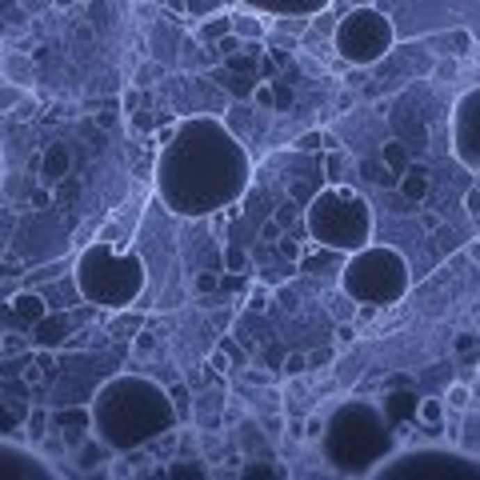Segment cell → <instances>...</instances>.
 <instances>
[{"mask_svg":"<svg viewBox=\"0 0 480 480\" xmlns=\"http://www.w3.org/2000/svg\"><path fill=\"white\" fill-rule=\"evenodd\" d=\"M176 408L168 404V392L148 381H136V404H120V397L104 388L100 408H93V424H100V440L116 452L144 448L152 436L173 429Z\"/></svg>","mask_w":480,"mask_h":480,"instance_id":"cell-1","label":"cell"},{"mask_svg":"<svg viewBox=\"0 0 480 480\" xmlns=\"http://www.w3.org/2000/svg\"><path fill=\"white\" fill-rule=\"evenodd\" d=\"M308 237L333 248V253H356L365 248L368 237H372V212H368V200L352 189H328L312 196L308 205Z\"/></svg>","mask_w":480,"mask_h":480,"instance_id":"cell-2","label":"cell"},{"mask_svg":"<svg viewBox=\"0 0 480 480\" xmlns=\"http://www.w3.org/2000/svg\"><path fill=\"white\" fill-rule=\"evenodd\" d=\"M80 296L100 308H128L144 288V264L132 253H116L109 244H96L77 264Z\"/></svg>","mask_w":480,"mask_h":480,"instance_id":"cell-3","label":"cell"},{"mask_svg":"<svg viewBox=\"0 0 480 480\" xmlns=\"http://www.w3.org/2000/svg\"><path fill=\"white\" fill-rule=\"evenodd\" d=\"M340 288L356 304H397L408 292V264L392 248H356L352 260L340 269Z\"/></svg>","mask_w":480,"mask_h":480,"instance_id":"cell-4","label":"cell"},{"mask_svg":"<svg viewBox=\"0 0 480 480\" xmlns=\"http://www.w3.org/2000/svg\"><path fill=\"white\" fill-rule=\"evenodd\" d=\"M392 20L381 8H352L349 16L336 20L333 45L340 52V61L349 64H376L392 48Z\"/></svg>","mask_w":480,"mask_h":480,"instance_id":"cell-5","label":"cell"},{"mask_svg":"<svg viewBox=\"0 0 480 480\" xmlns=\"http://www.w3.org/2000/svg\"><path fill=\"white\" fill-rule=\"evenodd\" d=\"M456 157L480 168V88L456 104Z\"/></svg>","mask_w":480,"mask_h":480,"instance_id":"cell-6","label":"cell"},{"mask_svg":"<svg viewBox=\"0 0 480 480\" xmlns=\"http://www.w3.org/2000/svg\"><path fill=\"white\" fill-rule=\"evenodd\" d=\"M8 304H13V317L24 320V324H36V320L48 317V301H45V292H36V288H20Z\"/></svg>","mask_w":480,"mask_h":480,"instance_id":"cell-7","label":"cell"},{"mask_svg":"<svg viewBox=\"0 0 480 480\" xmlns=\"http://www.w3.org/2000/svg\"><path fill=\"white\" fill-rule=\"evenodd\" d=\"M397 189H400V196L408 200V205H420L424 196H429V189H432V180H429V173L424 168H416V164H408L404 173H400V180H397Z\"/></svg>","mask_w":480,"mask_h":480,"instance_id":"cell-8","label":"cell"},{"mask_svg":"<svg viewBox=\"0 0 480 480\" xmlns=\"http://www.w3.org/2000/svg\"><path fill=\"white\" fill-rule=\"evenodd\" d=\"M68 164H72L68 148H64V144H48L45 157H40V176H45L48 184H56L61 176H68Z\"/></svg>","mask_w":480,"mask_h":480,"instance_id":"cell-9","label":"cell"},{"mask_svg":"<svg viewBox=\"0 0 480 480\" xmlns=\"http://www.w3.org/2000/svg\"><path fill=\"white\" fill-rule=\"evenodd\" d=\"M0 77L8 80V84H16V88H24V84H32V61L24 52H8L0 61Z\"/></svg>","mask_w":480,"mask_h":480,"instance_id":"cell-10","label":"cell"},{"mask_svg":"<svg viewBox=\"0 0 480 480\" xmlns=\"http://www.w3.org/2000/svg\"><path fill=\"white\" fill-rule=\"evenodd\" d=\"M36 328H40V336H36V344H40V349H56V344H64V340H68V333H72V324H68L64 317L36 320Z\"/></svg>","mask_w":480,"mask_h":480,"instance_id":"cell-11","label":"cell"},{"mask_svg":"<svg viewBox=\"0 0 480 480\" xmlns=\"http://www.w3.org/2000/svg\"><path fill=\"white\" fill-rule=\"evenodd\" d=\"M232 16V36H240V40H260L264 36V20L256 13H228Z\"/></svg>","mask_w":480,"mask_h":480,"instance_id":"cell-12","label":"cell"},{"mask_svg":"<svg viewBox=\"0 0 480 480\" xmlns=\"http://www.w3.org/2000/svg\"><path fill=\"white\" fill-rule=\"evenodd\" d=\"M148 448H152V456H157L160 464H168L176 456V448H180V432L164 429L160 436H152V440H148Z\"/></svg>","mask_w":480,"mask_h":480,"instance_id":"cell-13","label":"cell"},{"mask_svg":"<svg viewBox=\"0 0 480 480\" xmlns=\"http://www.w3.org/2000/svg\"><path fill=\"white\" fill-rule=\"evenodd\" d=\"M228 32H232V16L212 13V16H205V24L196 29V36H200V40H221V36H228Z\"/></svg>","mask_w":480,"mask_h":480,"instance_id":"cell-14","label":"cell"},{"mask_svg":"<svg viewBox=\"0 0 480 480\" xmlns=\"http://www.w3.org/2000/svg\"><path fill=\"white\" fill-rule=\"evenodd\" d=\"M416 420H420V424H429V429L436 432V429H440V420H445V400H436V397L416 400Z\"/></svg>","mask_w":480,"mask_h":480,"instance_id":"cell-15","label":"cell"},{"mask_svg":"<svg viewBox=\"0 0 480 480\" xmlns=\"http://www.w3.org/2000/svg\"><path fill=\"white\" fill-rule=\"evenodd\" d=\"M48 424H52V413H48V408H32L29 420H24V432H29L32 445H40L48 436Z\"/></svg>","mask_w":480,"mask_h":480,"instance_id":"cell-16","label":"cell"},{"mask_svg":"<svg viewBox=\"0 0 480 480\" xmlns=\"http://www.w3.org/2000/svg\"><path fill=\"white\" fill-rule=\"evenodd\" d=\"M360 173H365V180H372V184H384V189H392V184L400 180V176L392 173L384 160H365V164H360Z\"/></svg>","mask_w":480,"mask_h":480,"instance_id":"cell-17","label":"cell"},{"mask_svg":"<svg viewBox=\"0 0 480 480\" xmlns=\"http://www.w3.org/2000/svg\"><path fill=\"white\" fill-rule=\"evenodd\" d=\"M29 340L20 333H0V360H8V356H29Z\"/></svg>","mask_w":480,"mask_h":480,"instance_id":"cell-18","label":"cell"},{"mask_svg":"<svg viewBox=\"0 0 480 480\" xmlns=\"http://www.w3.org/2000/svg\"><path fill=\"white\" fill-rule=\"evenodd\" d=\"M381 160H384V164H388V168H392L397 176L404 173V168H408V152H404V144H397V141H392V144H384Z\"/></svg>","mask_w":480,"mask_h":480,"instance_id":"cell-19","label":"cell"},{"mask_svg":"<svg viewBox=\"0 0 480 480\" xmlns=\"http://www.w3.org/2000/svg\"><path fill=\"white\" fill-rule=\"evenodd\" d=\"M416 416V397L413 392H397V397H388V416L392 420H400V416Z\"/></svg>","mask_w":480,"mask_h":480,"instance_id":"cell-20","label":"cell"},{"mask_svg":"<svg viewBox=\"0 0 480 480\" xmlns=\"http://www.w3.org/2000/svg\"><path fill=\"white\" fill-rule=\"evenodd\" d=\"M173 468H164V477H208V468H200V461H180V456H173Z\"/></svg>","mask_w":480,"mask_h":480,"instance_id":"cell-21","label":"cell"},{"mask_svg":"<svg viewBox=\"0 0 480 480\" xmlns=\"http://www.w3.org/2000/svg\"><path fill=\"white\" fill-rule=\"evenodd\" d=\"M468 400H472V392H468V384H452L445 397V408H452V413H464L468 408Z\"/></svg>","mask_w":480,"mask_h":480,"instance_id":"cell-22","label":"cell"},{"mask_svg":"<svg viewBox=\"0 0 480 480\" xmlns=\"http://www.w3.org/2000/svg\"><path fill=\"white\" fill-rule=\"evenodd\" d=\"M184 13H192V16H212V13H224V0H184Z\"/></svg>","mask_w":480,"mask_h":480,"instance_id":"cell-23","label":"cell"},{"mask_svg":"<svg viewBox=\"0 0 480 480\" xmlns=\"http://www.w3.org/2000/svg\"><path fill=\"white\" fill-rule=\"evenodd\" d=\"M253 104H260V109H276V88H272L269 80H260V84H256L253 88Z\"/></svg>","mask_w":480,"mask_h":480,"instance_id":"cell-24","label":"cell"},{"mask_svg":"<svg viewBox=\"0 0 480 480\" xmlns=\"http://www.w3.org/2000/svg\"><path fill=\"white\" fill-rule=\"evenodd\" d=\"M280 372H285V376H304V372H308V356H304V352H288Z\"/></svg>","mask_w":480,"mask_h":480,"instance_id":"cell-25","label":"cell"},{"mask_svg":"<svg viewBox=\"0 0 480 480\" xmlns=\"http://www.w3.org/2000/svg\"><path fill=\"white\" fill-rule=\"evenodd\" d=\"M308 32H312V36H333L336 16H308Z\"/></svg>","mask_w":480,"mask_h":480,"instance_id":"cell-26","label":"cell"},{"mask_svg":"<svg viewBox=\"0 0 480 480\" xmlns=\"http://www.w3.org/2000/svg\"><path fill=\"white\" fill-rule=\"evenodd\" d=\"M276 32H308V16H285V20H276Z\"/></svg>","mask_w":480,"mask_h":480,"instance_id":"cell-27","label":"cell"},{"mask_svg":"<svg viewBox=\"0 0 480 480\" xmlns=\"http://www.w3.org/2000/svg\"><path fill=\"white\" fill-rule=\"evenodd\" d=\"M152 349H157V333H148V328H144V333H136V340H132V352H136V356H148Z\"/></svg>","mask_w":480,"mask_h":480,"instance_id":"cell-28","label":"cell"},{"mask_svg":"<svg viewBox=\"0 0 480 480\" xmlns=\"http://www.w3.org/2000/svg\"><path fill=\"white\" fill-rule=\"evenodd\" d=\"M20 100H24V93H20L16 84H13V88H0V112H13Z\"/></svg>","mask_w":480,"mask_h":480,"instance_id":"cell-29","label":"cell"},{"mask_svg":"<svg viewBox=\"0 0 480 480\" xmlns=\"http://www.w3.org/2000/svg\"><path fill=\"white\" fill-rule=\"evenodd\" d=\"M168 400H173L176 413H184V408H189V384H173V388H168Z\"/></svg>","mask_w":480,"mask_h":480,"instance_id":"cell-30","label":"cell"},{"mask_svg":"<svg viewBox=\"0 0 480 480\" xmlns=\"http://www.w3.org/2000/svg\"><path fill=\"white\" fill-rule=\"evenodd\" d=\"M77 192H80V184L72 176H61V180H56V200H72Z\"/></svg>","mask_w":480,"mask_h":480,"instance_id":"cell-31","label":"cell"},{"mask_svg":"<svg viewBox=\"0 0 480 480\" xmlns=\"http://www.w3.org/2000/svg\"><path fill=\"white\" fill-rule=\"evenodd\" d=\"M296 148H301V152H317V148H324V132H304L301 141H296Z\"/></svg>","mask_w":480,"mask_h":480,"instance_id":"cell-32","label":"cell"},{"mask_svg":"<svg viewBox=\"0 0 480 480\" xmlns=\"http://www.w3.org/2000/svg\"><path fill=\"white\" fill-rule=\"evenodd\" d=\"M192 288H196V292H216V288H221V276H216V272H200Z\"/></svg>","mask_w":480,"mask_h":480,"instance_id":"cell-33","label":"cell"},{"mask_svg":"<svg viewBox=\"0 0 480 480\" xmlns=\"http://www.w3.org/2000/svg\"><path fill=\"white\" fill-rule=\"evenodd\" d=\"M269 288H253V292H248V308H253V312H264V308H269Z\"/></svg>","mask_w":480,"mask_h":480,"instance_id":"cell-34","label":"cell"},{"mask_svg":"<svg viewBox=\"0 0 480 480\" xmlns=\"http://www.w3.org/2000/svg\"><path fill=\"white\" fill-rule=\"evenodd\" d=\"M240 477H280V468H269V464H248V468H240Z\"/></svg>","mask_w":480,"mask_h":480,"instance_id":"cell-35","label":"cell"},{"mask_svg":"<svg viewBox=\"0 0 480 480\" xmlns=\"http://www.w3.org/2000/svg\"><path fill=\"white\" fill-rule=\"evenodd\" d=\"M472 349H480V336L477 333H461V336H456V352H472Z\"/></svg>","mask_w":480,"mask_h":480,"instance_id":"cell-36","label":"cell"},{"mask_svg":"<svg viewBox=\"0 0 480 480\" xmlns=\"http://www.w3.org/2000/svg\"><path fill=\"white\" fill-rule=\"evenodd\" d=\"M452 52H456V56H464V52H468V48H472V36H468V32H452Z\"/></svg>","mask_w":480,"mask_h":480,"instance_id":"cell-37","label":"cell"},{"mask_svg":"<svg viewBox=\"0 0 480 480\" xmlns=\"http://www.w3.org/2000/svg\"><path fill=\"white\" fill-rule=\"evenodd\" d=\"M224 260H228V269H232V272H244V264H248V260H244V253H237V248H228V253H224Z\"/></svg>","mask_w":480,"mask_h":480,"instance_id":"cell-38","label":"cell"},{"mask_svg":"<svg viewBox=\"0 0 480 480\" xmlns=\"http://www.w3.org/2000/svg\"><path fill=\"white\" fill-rule=\"evenodd\" d=\"M324 365H333V349L312 352V356H308V368H324Z\"/></svg>","mask_w":480,"mask_h":480,"instance_id":"cell-39","label":"cell"},{"mask_svg":"<svg viewBox=\"0 0 480 480\" xmlns=\"http://www.w3.org/2000/svg\"><path fill=\"white\" fill-rule=\"evenodd\" d=\"M280 253H285L288 260H301V244H296V240H288V237H280Z\"/></svg>","mask_w":480,"mask_h":480,"instance_id":"cell-40","label":"cell"},{"mask_svg":"<svg viewBox=\"0 0 480 480\" xmlns=\"http://www.w3.org/2000/svg\"><path fill=\"white\" fill-rule=\"evenodd\" d=\"M208 365L216 368V372H228V368H232V360H228V356H224V352L216 349V352H212V356H208Z\"/></svg>","mask_w":480,"mask_h":480,"instance_id":"cell-41","label":"cell"},{"mask_svg":"<svg viewBox=\"0 0 480 480\" xmlns=\"http://www.w3.org/2000/svg\"><path fill=\"white\" fill-rule=\"evenodd\" d=\"M464 205H468V212H472V216H480V189H468Z\"/></svg>","mask_w":480,"mask_h":480,"instance_id":"cell-42","label":"cell"},{"mask_svg":"<svg viewBox=\"0 0 480 480\" xmlns=\"http://www.w3.org/2000/svg\"><path fill=\"white\" fill-rule=\"evenodd\" d=\"M221 352H224V356H228V360H240V356H244V352H240L237 344L228 340V336H224V340H221Z\"/></svg>","mask_w":480,"mask_h":480,"instance_id":"cell-43","label":"cell"},{"mask_svg":"<svg viewBox=\"0 0 480 480\" xmlns=\"http://www.w3.org/2000/svg\"><path fill=\"white\" fill-rule=\"evenodd\" d=\"M260 237L264 240H280V221H269L264 228H260Z\"/></svg>","mask_w":480,"mask_h":480,"instance_id":"cell-44","label":"cell"},{"mask_svg":"<svg viewBox=\"0 0 480 480\" xmlns=\"http://www.w3.org/2000/svg\"><path fill=\"white\" fill-rule=\"evenodd\" d=\"M336 336H340V344H352V340H356V328H352V324H340Z\"/></svg>","mask_w":480,"mask_h":480,"instance_id":"cell-45","label":"cell"},{"mask_svg":"<svg viewBox=\"0 0 480 480\" xmlns=\"http://www.w3.org/2000/svg\"><path fill=\"white\" fill-rule=\"evenodd\" d=\"M20 260H13V256H8V260H4V264H0V276H20Z\"/></svg>","mask_w":480,"mask_h":480,"instance_id":"cell-46","label":"cell"},{"mask_svg":"<svg viewBox=\"0 0 480 480\" xmlns=\"http://www.w3.org/2000/svg\"><path fill=\"white\" fill-rule=\"evenodd\" d=\"M212 324H216V328H228V324H232V308H224V312H216V317H212Z\"/></svg>","mask_w":480,"mask_h":480,"instance_id":"cell-47","label":"cell"},{"mask_svg":"<svg viewBox=\"0 0 480 480\" xmlns=\"http://www.w3.org/2000/svg\"><path fill=\"white\" fill-rule=\"evenodd\" d=\"M56 4H61V8H68V4H72V0H56Z\"/></svg>","mask_w":480,"mask_h":480,"instance_id":"cell-48","label":"cell"},{"mask_svg":"<svg viewBox=\"0 0 480 480\" xmlns=\"http://www.w3.org/2000/svg\"><path fill=\"white\" fill-rule=\"evenodd\" d=\"M0 176H4V160H0Z\"/></svg>","mask_w":480,"mask_h":480,"instance_id":"cell-49","label":"cell"},{"mask_svg":"<svg viewBox=\"0 0 480 480\" xmlns=\"http://www.w3.org/2000/svg\"><path fill=\"white\" fill-rule=\"evenodd\" d=\"M157 4H164V0H157Z\"/></svg>","mask_w":480,"mask_h":480,"instance_id":"cell-50","label":"cell"}]
</instances>
